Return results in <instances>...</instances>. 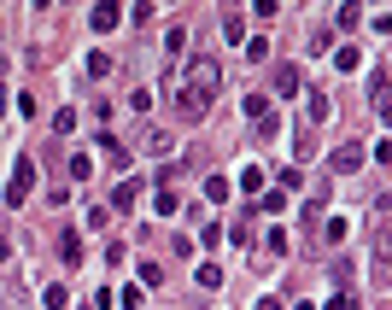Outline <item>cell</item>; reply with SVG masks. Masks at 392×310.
<instances>
[{
	"instance_id": "f1b7e54d",
	"label": "cell",
	"mask_w": 392,
	"mask_h": 310,
	"mask_svg": "<svg viewBox=\"0 0 392 310\" xmlns=\"http://www.w3.org/2000/svg\"><path fill=\"white\" fill-rule=\"evenodd\" d=\"M0 111H6V88H0Z\"/></svg>"
},
{
	"instance_id": "4316f807",
	"label": "cell",
	"mask_w": 392,
	"mask_h": 310,
	"mask_svg": "<svg viewBox=\"0 0 392 310\" xmlns=\"http://www.w3.org/2000/svg\"><path fill=\"white\" fill-rule=\"evenodd\" d=\"M258 310H287V304L281 299H258Z\"/></svg>"
},
{
	"instance_id": "3957f363",
	"label": "cell",
	"mask_w": 392,
	"mask_h": 310,
	"mask_svg": "<svg viewBox=\"0 0 392 310\" xmlns=\"http://www.w3.org/2000/svg\"><path fill=\"white\" fill-rule=\"evenodd\" d=\"M299 83H304V76H299V64H275V100H287V94H299Z\"/></svg>"
},
{
	"instance_id": "44dd1931",
	"label": "cell",
	"mask_w": 392,
	"mask_h": 310,
	"mask_svg": "<svg viewBox=\"0 0 392 310\" xmlns=\"http://www.w3.org/2000/svg\"><path fill=\"white\" fill-rule=\"evenodd\" d=\"M310 47H316V53H328V47H334V29H328V24H316V36H310Z\"/></svg>"
},
{
	"instance_id": "6da1fadb",
	"label": "cell",
	"mask_w": 392,
	"mask_h": 310,
	"mask_svg": "<svg viewBox=\"0 0 392 310\" xmlns=\"http://www.w3.org/2000/svg\"><path fill=\"white\" fill-rule=\"evenodd\" d=\"M176 83V118L182 123H200V118H211V106H217V94H223V64L217 59H188L182 71L170 76Z\"/></svg>"
},
{
	"instance_id": "e0dca14e",
	"label": "cell",
	"mask_w": 392,
	"mask_h": 310,
	"mask_svg": "<svg viewBox=\"0 0 392 310\" xmlns=\"http://www.w3.org/2000/svg\"><path fill=\"white\" fill-rule=\"evenodd\" d=\"M71 129H76V111H71V106L53 111V135H71Z\"/></svg>"
},
{
	"instance_id": "7402d4cb",
	"label": "cell",
	"mask_w": 392,
	"mask_h": 310,
	"mask_svg": "<svg viewBox=\"0 0 392 310\" xmlns=\"http://www.w3.org/2000/svg\"><path fill=\"white\" fill-rule=\"evenodd\" d=\"M264 188V170H240V193H258Z\"/></svg>"
},
{
	"instance_id": "2e32d148",
	"label": "cell",
	"mask_w": 392,
	"mask_h": 310,
	"mask_svg": "<svg viewBox=\"0 0 392 310\" xmlns=\"http://www.w3.org/2000/svg\"><path fill=\"white\" fill-rule=\"evenodd\" d=\"M83 71H88V76H106V71H111V53H88Z\"/></svg>"
},
{
	"instance_id": "ffe728a7",
	"label": "cell",
	"mask_w": 392,
	"mask_h": 310,
	"mask_svg": "<svg viewBox=\"0 0 392 310\" xmlns=\"http://www.w3.org/2000/svg\"><path fill=\"white\" fill-rule=\"evenodd\" d=\"M328 111H334V106H328V94H310V123H322Z\"/></svg>"
},
{
	"instance_id": "cb8c5ba5",
	"label": "cell",
	"mask_w": 392,
	"mask_h": 310,
	"mask_svg": "<svg viewBox=\"0 0 392 310\" xmlns=\"http://www.w3.org/2000/svg\"><path fill=\"white\" fill-rule=\"evenodd\" d=\"M141 287H164V269H158V264H141Z\"/></svg>"
},
{
	"instance_id": "7a4b0ae2",
	"label": "cell",
	"mask_w": 392,
	"mask_h": 310,
	"mask_svg": "<svg viewBox=\"0 0 392 310\" xmlns=\"http://www.w3.org/2000/svg\"><path fill=\"white\" fill-rule=\"evenodd\" d=\"M36 193V158H18L12 164V188H6V205H24Z\"/></svg>"
},
{
	"instance_id": "5b68a950",
	"label": "cell",
	"mask_w": 392,
	"mask_h": 310,
	"mask_svg": "<svg viewBox=\"0 0 392 310\" xmlns=\"http://www.w3.org/2000/svg\"><path fill=\"white\" fill-rule=\"evenodd\" d=\"M328 164H334V170H357V164H363V146H357V141L334 146V158H328Z\"/></svg>"
},
{
	"instance_id": "603a6c76",
	"label": "cell",
	"mask_w": 392,
	"mask_h": 310,
	"mask_svg": "<svg viewBox=\"0 0 392 310\" xmlns=\"http://www.w3.org/2000/svg\"><path fill=\"white\" fill-rule=\"evenodd\" d=\"M205 199H228V176H211V182H205Z\"/></svg>"
},
{
	"instance_id": "d6986e66",
	"label": "cell",
	"mask_w": 392,
	"mask_h": 310,
	"mask_svg": "<svg viewBox=\"0 0 392 310\" xmlns=\"http://www.w3.org/2000/svg\"><path fill=\"white\" fill-rule=\"evenodd\" d=\"M41 304H47V310H64V304H71V293H64V287H47Z\"/></svg>"
},
{
	"instance_id": "30bf717a",
	"label": "cell",
	"mask_w": 392,
	"mask_h": 310,
	"mask_svg": "<svg viewBox=\"0 0 392 310\" xmlns=\"http://www.w3.org/2000/svg\"><path fill=\"white\" fill-rule=\"evenodd\" d=\"M153 211H158V217H176V211H182V199H176L170 188H158V193H153Z\"/></svg>"
},
{
	"instance_id": "4fadbf2b",
	"label": "cell",
	"mask_w": 392,
	"mask_h": 310,
	"mask_svg": "<svg viewBox=\"0 0 392 310\" xmlns=\"http://www.w3.org/2000/svg\"><path fill=\"white\" fill-rule=\"evenodd\" d=\"M363 24V6H357V0H346V6H340V29H357Z\"/></svg>"
},
{
	"instance_id": "5bb4252c",
	"label": "cell",
	"mask_w": 392,
	"mask_h": 310,
	"mask_svg": "<svg viewBox=\"0 0 392 310\" xmlns=\"http://www.w3.org/2000/svg\"><path fill=\"white\" fill-rule=\"evenodd\" d=\"M334 64H340V71H357V64H363V53H357V47H334Z\"/></svg>"
},
{
	"instance_id": "83f0119b",
	"label": "cell",
	"mask_w": 392,
	"mask_h": 310,
	"mask_svg": "<svg viewBox=\"0 0 392 310\" xmlns=\"http://www.w3.org/2000/svg\"><path fill=\"white\" fill-rule=\"evenodd\" d=\"M6 258H12V240H6V234H0V264H6Z\"/></svg>"
},
{
	"instance_id": "7c38bea8",
	"label": "cell",
	"mask_w": 392,
	"mask_h": 310,
	"mask_svg": "<svg viewBox=\"0 0 392 310\" xmlns=\"http://www.w3.org/2000/svg\"><path fill=\"white\" fill-rule=\"evenodd\" d=\"M193 281H200L205 293H217V287H223V269H217V264H200V275H193Z\"/></svg>"
},
{
	"instance_id": "ba28073f",
	"label": "cell",
	"mask_w": 392,
	"mask_h": 310,
	"mask_svg": "<svg viewBox=\"0 0 392 310\" xmlns=\"http://www.w3.org/2000/svg\"><path fill=\"white\" fill-rule=\"evenodd\" d=\"M240 36H246V18H240V12H223V41L234 47Z\"/></svg>"
},
{
	"instance_id": "52a82bcc",
	"label": "cell",
	"mask_w": 392,
	"mask_h": 310,
	"mask_svg": "<svg viewBox=\"0 0 392 310\" xmlns=\"http://www.w3.org/2000/svg\"><path fill=\"white\" fill-rule=\"evenodd\" d=\"M88 24L106 36V29H118V24H123V12H118V6H94V12H88Z\"/></svg>"
},
{
	"instance_id": "484cf974",
	"label": "cell",
	"mask_w": 392,
	"mask_h": 310,
	"mask_svg": "<svg viewBox=\"0 0 392 310\" xmlns=\"http://www.w3.org/2000/svg\"><path fill=\"white\" fill-rule=\"evenodd\" d=\"M322 310H351V293H340V299H328Z\"/></svg>"
},
{
	"instance_id": "8992f818",
	"label": "cell",
	"mask_w": 392,
	"mask_h": 310,
	"mask_svg": "<svg viewBox=\"0 0 392 310\" xmlns=\"http://www.w3.org/2000/svg\"><path fill=\"white\" fill-rule=\"evenodd\" d=\"M135 193H141L135 176H129V182H118V188H111V211H135Z\"/></svg>"
},
{
	"instance_id": "f546056e",
	"label": "cell",
	"mask_w": 392,
	"mask_h": 310,
	"mask_svg": "<svg viewBox=\"0 0 392 310\" xmlns=\"http://www.w3.org/2000/svg\"><path fill=\"white\" fill-rule=\"evenodd\" d=\"M88 310H94V304H88Z\"/></svg>"
},
{
	"instance_id": "9a60e30c",
	"label": "cell",
	"mask_w": 392,
	"mask_h": 310,
	"mask_svg": "<svg viewBox=\"0 0 392 310\" xmlns=\"http://www.w3.org/2000/svg\"><path fill=\"white\" fill-rule=\"evenodd\" d=\"M240 106H246V118H270V94H246Z\"/></svg>"
},
{
	"instance_id": "9c48e42d",
	"label": "cell",
	"mask_w": 392,
	"mask_h": 310,
	"mask_svg": "<svg viewBox=\"0 0 392 310\" xmlns=\"http://www.w3.org/2000/svg\"><path fill=\"white\" fill-rule=\"evenodd\" d=\"M369 94H374V111H386V64H374V76H369Z\"/></svg>"
},
{
	"instance_id": "d4e9b609",
	"label": "cell",
	"mask_w": 392,
	"mask_h": 310,
	"mask_svg": "<svg viewBox=\"0 0 392 310\" xmlns=\"http://www.w3.org/2000/svg\"><path fill=\"white\" fill-rule=\"evenodd\" d=\"M164 47H170V53H182V47H188V29H182V24H170V36H164Z\"/></svg>"
},
{
	"instance_id": "8fae6325",
	"label": "cell",
	"mask_w": 392,
	"mask_h": 310,
	"mask_svg": "<svg viewBox=\"0 0 392 310\" xmlns=\"http://www.w3.org/2000/svg\"><path fill=\"white\" fill-rule=\"evenodd\" d=\"M146 153H153V158H170V135H164V129H146Z\"/></svg>"
},
{
	"instance_id": "277c9868",
	"label": "cell",
	"mask_w": 392,
	"mask_h": 310,
	"mask_svg": "<svg viewBox=\"0 0 392 310\" xmlns=\"http://www.w3.org/2000/svg\"><path fill=\"white\" fill-rule=\"evenodd\" d=\"M59 258H64V264H83V234H76V228H64V234H59Z\"/></svg>"
},
{
	"instance_id": "ac0fdd59",
	"label": "cell",
	"mask_w": 392,
	"mask_h": 310,
	"mask_svg": "<svg viewBox=\"0 0 392 310\" xmlns=\"http://www.w3.org/2000/svg\"><path fill=\"white\" fill-rule=\"evenodd\" d=\"M346 234H351V228L340 223V217H328V228H322V240H328V246H340V240H346Z\"/></svg>"
}]
</instances>
